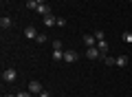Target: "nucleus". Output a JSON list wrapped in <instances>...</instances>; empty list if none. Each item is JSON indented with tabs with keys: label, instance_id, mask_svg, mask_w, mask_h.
I'll return each mask as SVG.
<instances>
[{
	"label": "nucleus",
	"instance_id": "f257e3e1",
	"mask_svg": "<svg viewBox=\"0 0 132 97\" xmlns=\"http://www.w3.org/2000/svg\"><path fill=\"white\" fill-rule=\"evenodd\" d=\"M86 57L88 60H97V57H101V51H99L97 46H88L86 49Z\"/></svg>",
	"mask_w": 132,
	"mask_h": 97
},
{
	"label": "nucleus",
	"instance_id": "f03ea898",
	"mask_svg": "<svg viewBox=\"0 0 132 97\" xmlns=\"http://www.w3.org/2000/svg\"><path fill=\"white\" fill-rule=\"evenodd\" d=\"M15 77H18L15 69H5V71H2V79H5V82H13Z\"/></svg>",
	"mask_w": 132,
	"mask_h": 97
},
{
	"label": "nucleus",
	"instance_id": "7ed1b4c3",
	"mask_svg": "<svg viewBox=\"0 0 132 97\" xmlns=\"http://www.w3.org/2000/svg\"><path fill=\"white\" fill-rule=\"evenodd\" d=\"M55 24H57V16H53V13L44 16V27H55Z\"/></svg>",
	"mask_w": 132,
	"mask_h": 97
},
{
	"label": "nucleus",
	"instance_id": "20e7f679",
	"mask_svg": "<svg viewBox=\"0 0 132 97\" xmlns=\"http://www.w3.org/2000/svg\"><path fill=\"white\" fill-rule=\"evenodd\" d=\"M84 44L86 46H97V38H95L93 33H86L84 35Z\"/></svg>",
	"mask_w": 132,
	"mask_h": 97
},
{
	"label": "nucleus",
	"instance_id": "39448f33",
	"mask_svg": "<svg viewBox=\"0 0 132 97\" xmlns=\"http://www.w3.org/2000/svg\"><path fill=\"white\" fill-rule=\"evenodd\" d=\"M64 62H77V51H64Z\"/></svg>",
	"mask_w": 132,
	"mask_h": 97
},
{
	"label": "nucleus",
	"instance_id": "423d86ee",
	"mask_svg": "<svg viewBox=\"0 0 132 97\" xmlns=\"http://www.w3.org/2000/svg\"><path fill=\"white\" fill-rule=\"evenodd\" d=\"M29 91H31V93H42L44 88H42V84H40V82L33 79V82H29Z\"/></svg>",
	"mask_w": 132,
	"mask_h": 97
},
{
	"label": "nucleus",
	"instance_id": "0eeeda50",
	"mask_svg": "<svg viewBox=\"0 0 132 97\" xmlns=\"http://www.w3.org/2000/svg\"><path fill=\"white\" fill-rule=\"evenodd\" d=\"M24 35H27L29 40H35V38H38V31H35V27H27V29H24Z\"/></svg>",
	"mask_w": 132,
	"mask_h": 97
},
{
	"label": "nucleus",
	"instance_id": "6e6552de",
	"mask_svg": "<svg viewBox=\"0 0 132 97\" xmlns=\"http://www.w3.org/2000/svg\"><path fill=\"white\" fill-rule=\"evenodd\" d=\"M11 24H13V22H11V18H7V16H2V18H0V27H2V29H9Z\"/></svg>",
	"mask_w": 132,
	"mask_h": 97
},
{
	"label": "nucleus",
	"instance_id": "1a4fd4ad",
	"mask_svg": "<svg viewBox=\"0 0 132 97\" xmlns=\"http://www.w3.org/2000/svg\"><path fill=\"white\" fill-rule=\"evenodd\" d=\"M104 62H106V66H117V57H112V55H104Z\"/></svg>",
	"mask_w": 132,
	"mask_h": 97
},
{
	"label": "nucleus",
	"instance_id": "9d476101",
	"mask_svg": "<svg viewBox=\"0 0 132 97\" xmlns=\"http://www.w3.org/2000/svg\"><path fill=\"white\" fill-rule=\"evenodd\" d=\"M35 11H38V13L42 16V18H44V16H48V13H51V9H48L46 5H40V7H38V9H35Z\"/></svg>",
	"mask_w": 132,
	"mask_h": 97
},
{
	"label": "nucleus",
	"instance_id": "9b49d317",
	"mask_svg": "<svg viewBox=\"0 0 132 97\" xmlns=\"http://www.w3.org/2000/svg\"><path fill=\"white\" fill-rule=\"evenodd\" d=\"M121 40L126 42V44H132V31H123L121 33Z\"/></svg>",
	"mask_w": 132,
	"mask_h": 97
},
{
	"label": "nucleus",
	"instance_id": "f8f14e48",
	"mask_svg": "<svg viewBox=\"0 0 132 97\" xmlns=\"http://www.w3.org/2000/svg\"><path fill=\"white\" fill-rule=\"evenodd\" d=\"M53 60H55V62L64 60V51H62V49H55V51H53Z\"/></svg>",
	"mask_w": 132,
	"mask_h": 97
},
{
	"label": "nucleus",
	"instance_id": "ddd939ff",
	"mask_svg": "<svg viewBox=\"0 0 132 97\" xmlns=\"http://www.w3.org/2000/svg\"><path fill=\"white\" fill-rule=\"evenodd\" d=\"M126 64H128V57L126 55H119L117 57V66H126Z\"/></svg>",
	"mask_w": 132,
	"mask_h": 97
},
{
	"label": "nucleus",
	"instance_id": "4468645a",
	"mask_svg": "<svg viewBox=\"0 0 132 97\" xmlns=\"http://www.w3.org/2000/svg\"><path fill=\"white\" fill-rule=\"evenodd\" d=\"M35 40H38V44H44V42H46V33H38Z\"/></svg>",
	"mask_w": 132,
	"mask_h": 97
},
{
	"label": "nucleus",
	"instance_id": "2eb2a0df",
	"mask_svg": "<svg viewBox=\"0 0 132 97\" xmlns=\"http://www.w3.org/2000/svg\"><path fill=\"white\" fill-rule=\"evenodd\" d=\"M27 7H29V9H38V2H35V0H29V2H27Z\"/></svg>",
	"mask_w": 132,
	"mask_h": 97
},
{
	"label": "nucleus",
	"instance_id": "dca6fc26",
	"mask_svg": "<svg viewBox=\"0 0 132 97\" xmlns=\"http://www.w3.org/2000/svg\"><path fill=\"white\" fill-rule=\"evenodd\" d=\"M93 35H95V38H97V42H99V40H106V38H104V31H95V33H93Z\"/></svg>",
	"mask_w": 132,
	"mask_h": 97
},
{
	"label": "nucleus",
	"instance_id": "f3484780",
	"mask_svg": "<svg viewBox=\"0 0 132 97\" xmlns=\"http://www.w3.org/2000/svg\"><path fill=\"white\" fill-rule=\"evenodd\" d=\"M66 24V18H62V16H57V27H64Z\"/></svg>",
	"mask_w": 132,
	"mask_h": 97
},
{
	"label": "nucleus",
	"instance_id": "a211bd4d",
	"mask_svg": "<svg viewBox=\"0 0 132 97\" xmlns=\"http://www.w3.org/2000/svg\"><path fill=\"white\" fill-rule=\"evenodd\" d=\"M15 97H31V91H22V93H18Z\"/></svg>",
	"mask_w": 132,
	"mask_h": 97
},
{
	"label": "nucleus",
	"instance_id": "6ab92c4d",
	"mask_svg": "<svg viewBox=\"0 0 132 97\" xmlns=\"http://www.w3.org/2000/svg\"><path fill=\"white\" fill-rule=\"evenodd\" d=\"M40 97H51V93H48V91H42V93H40Z\"/></svg>",
	"mask_w": 132,
	"mask_h": 97
},
{
	"label": "nucleus",
	"instance_id": "aec40b11",
	"mask_svg": "<svg viewBox=\"0 0 132 97\" xmlns=\"http://www.w3.org/2000/svg\"><path fill=\"white\" fill-rule=\"evenodd\" d=\"M35 2H38V5H44V0H35Z\"/></svg>",
	"mask_w": 132,
	"mask_h": 97
},
{
	"label": "nucleus",
	"instance_id": "412c9836",
	"mask_svg": "<svg viewBox=\"0 0 132 97\" xmlns=\"http://www.w3.org/2000/svg\"><path fill=\"white\" fill-rule=\"evenodd\" d=\"M5 97H15V95H5Z\"/></svg>",
	"mask_w": 132,
	"mask_h": 97
},
{
	"label": "nucleus",
	"instance_id": "4be33fe9",
	"mask_svg": "<svg viewBox=\"0 0 132 97\" xmlns=\"http://www.w3.org/2000/svg\"><path fill=\"white\" fill-rule=\"evenodd\" d=\"M130 2H132V0H130Z\"/></svg>",
	"mask_w": 132,
	"mask_h": 97
},
{
	"label": "nucleus",
	"instance_id": "5701e85b",
	"mask_svg": "<svg viewBox=\"0 0 132 97\" xmlns=\"http://www.w3.org/2000/svg\"><path fill=\"white\" fill-rule=\"evenodd\" d=\"M27 2H29V0H27Z\"/></svg>",
	"mask_w": 132,
	"mask_h": 97
}]
</instances>
